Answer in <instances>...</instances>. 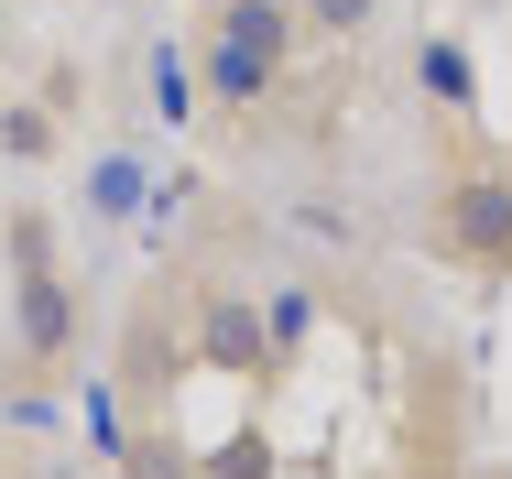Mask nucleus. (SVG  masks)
Masks as SVG:
<instances>
[{
  "instance_id": "6e6552de",
  "label": "nucleus",
  "mask_w": 512,
  "mask_h": 479,
  "mask_svg": "<svg viewBox=\"0 0 512 479\" xmlns=\"http://www.w3.org/2000/svg\"><path fill=\"white\" fill-rule=\"evenodd\" d=\"M109 469H120V479H197V447H186L164 414H142V425H131V447H120Z\"/></svg>"
},
{
  "instance_id": "7ed1b4c3",
  "label": "nucleus",
  "mask_w": 512,
  "mask_h": 479,
  "mask_svg": "<svg viewBox=\"0 0 512 479\" xmlns=\"http://www.w3.org/2000/svg\"><path fill=\"white\" fill-rule=\"evenodd\" d=\"M186 349H197V371H218V382H284V371H273V327H262V305H251L240 284H207L197 294Z\"/></svg>"
},
{
  "instance_id": "4468645a",
  "label": "nucleus",
  "mask_w": 512,
  "mask_h": 479,
  "mask_svg": "<svg viewBox=\"0 0 512 479\" xmlns=\"http://www.w3.org/2000/svg\"><path fill=\"white\" fill-rule=\"evenodd\" d=\"M88 11H142V0H88Z\"/></svg>"
},
{
  "instance_id": "20e7f679",
  "label": "nucleus",
  "mask_w": 512,
  "mask_h": 479,
  "mask_svg": "<svg viewBox=\"0 0 512 479\" xmlns=\"http://www.w3.org/2000/svg\"><path fill=\"white\" fill-rule=\"evenodd\" d=\"M197 88L218 98V109H240V120H251L262 98L284 88V66H273V55H251V44H229V33H197Z\"/></svg>"
},
{
  "instance_id": "9b49d317",
  "label": "nucleus",
  "mask_w": 512,
  "mask_h": 479,
  "mask_svg": "<svg viewBox=\"0 0 512 479\" xmlns=\"http://www.w3.org/2000/svg\"><path fill=\"white\" fill-rule=\"evenodd\" d=\"M0 153L11 164H55V109L44 98H0Z\"/></svg>"
},
{
  "instance_id": "f03ea898",
  "label": "nucleus",
  "mask_w": 512,
  "mask_h": 479,
  "mask_svg": "<svg viewBox=\"0 0 512 479\" xmlns=\"http://www.w3.org/2000/svg\"><path fill=\"white\" fill-rule=\"evenodd\" d=\"M425 251L447 273H512V164L502 153H469L436 207H425Z\"/></svg>"
},
{
  "instance_id": "0eeeda50",
  "label": "nucleus",
  "mask_w": 512,
  "mask_h": 479,
  "mask_svg": "<svg viewBox=\"0 0 512 479\" xmlns=\"http://www.w3.org/2000/svg\"><path fill=\"white\" fill-rule=\"evenodd\" d=\"M142 109H153L164 131H186V120L207 109V98H197V55H186V44H153V55H142Z\"/></svg>"
},
{
  "instance_id": "2eb2a0df",
  "label": "nucleus",
  "mask_w": 512,
  "mask_h": 479,
  "mask_svg": "<svg viewBox=\"0 0 512 479\" xmlns=\"http://www.w3.org/2000/svg\"><path fill=\"white\" fill-rule=\"evenodd\" d=\"M0 44H11V11H0Z\"/></svg>"
},
{
  "instance_id": "ddd939ff",
  "label": "nucleus",
  "mask_w": 512,
  "mask_h": 479,
  "mask_svg": "<svg viewBox=\"0 0 512 479\" xmlns=\"http://www.w3.org/2000/svg\"><path fill=\"white\" fill-rule=\"evenodd\" d=\"M295 22H306V33H327V44H360V33L382 22V0H295Z\"/></svg>"
},
{
  "instance_id": "39448f33",
  "label": "nucleus",
  "mask_w": 512,
  "mask_h": 479,
  "mask_svg": "<svg viewBox=\"0 0 512 479\" xmlns=\"http://www.w3.org/2000/svg\"><path fill=\"white\" fill-rule=\"evenodd\" d=\"M414 88H425L436 120H480V66H469L458 33H425V44H414Z\"/></svg>"
},
{
  "instance_id": "423d86ee",
  "label": "nucleus",
  "mask_w": 512,
  "mask_h": 479,
  "mask_svg": "<svg viewBox=\"0 0 512 479\" xmlns=\"http://www.w3.org/2000/svg\"><path fill=\"white\" fill-rule=\"evenodd\" d=\"M77 196H88V218H109V229H131V218L153 207V164H142V153H88V175H77Z\"/></svg>"
},
{
  "instance_id": "f257e3e1",
  "label": "nucleus",
  "mask_w": 512,
  "mask_h": 479,
  "mask_svg": "<svg viewBox=\"0 0 512 479\" xmlns=\"http://www.w3.org/2000/svg\"><path fill=\"white\" fill-rule=\"evenodd\" d=\"M0 240H11V338H22V371L33 382H66L77 371V273L55 251V218L44 207H11Z\"/></svg>"
},
{
  "instance_id": "1a4fd4ad",
  "label": "nucleus",
  "mask_w": 512,
  "mask_h": 479,
  "mask_svg": "<svg viewBox=\"0 0 512 479\" xmlns=\"http://www.w3.org/2000/svg\"><path fill=\"white\" fill-rule=\"evenodd\" d=\"M77 425H88V458H120L131 447V392L109 382V371H88L77 382Z\"/></svg>"
},
{
  "instance_id": "f8f14e48",
  "label": "nucleus",
  "mask_w": 512,
  "mask_h": 479,
  "mask_svg": "<svg viewBox=\"0 0 512 479\" xmlns=\"http://www.w3.org/2000/svg\"><path fill=\"white\" fill-rule=\"evenodd\" d=\"M262 327H273V371H295V360H306V338H316V294L284 284L273 305H262Z\"/></svg>"
},
{
  "instance_id": "9d476101",
  "label": "nucleus",
  "mask_w": 512,
  "mask_h": 479,
  "mask_svg": "<svg viewBox=\"0 0 512 479\" xmlns=\"http://www.w3.org/2000/svg\"><path fill=\"white\" fill-rule=\"evenodd\" d=\"M284 458H273V436L262 425H229V436H207L197 447V479H273Z\"/></svg>"
}]
</instances>
